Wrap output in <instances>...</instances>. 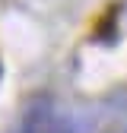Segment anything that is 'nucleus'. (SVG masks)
<instances>
[{
	"mask_svg": "<svg viewBox=\"0 0 127 133\" xmlns=\"http://www.w3.org/2000/svg\"><path fill=\"white\" fill-rule=\"evenodd\" d=\"M57 117L60 114L54 111L51 95H32L13 133H57Z\"/></svg>",
	"mask_w": 127,
	"mask_h": 133,
	"instance_id": "nucleus-1",
	"label": "nucleus"
},
{
	"mask_svg": "<svg viewBox=\"0 0 127 133\" xmlns=\"http://www.w3.org/2000/svg\"><path fill=\"white\" fill-rule=\"evenodd\" d=\"M95 38H99L102 44H111V41H118V13L115 10H108L99 25H95Z\"/></svg>",
	"mask_w": 127,
	"mask_h": 133,
	"instance_id": "nucleus-2",
	"label": "nucleus"
},
{
	"mask_svg": "<svg viewBox=\"0 0 127 133\" xmlns=\"http://www.w3.org/2000/svg\"><path fill=\"white\" fill-rule=\"evenodd\" d=\"M92 133H127V124H124V121H111V124H105L102 130H92Z\"/></svg>",
	"mask_w": 127,
	"mask_h": 133,
	"instance_id": "nucleus-3",
	"label": "nucleus"
}]
</instances>
